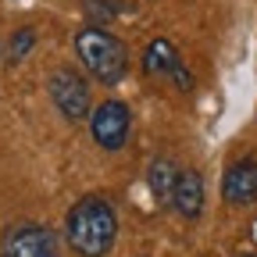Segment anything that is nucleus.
<instances>
[{
  "mask_svg": "<svg viewBox=\"0 0 257 257\" xmlns=\"http://www.w3.org/2000/svg\"><path fill=\"white\" fill-rule=\"evenodd\" d=\"M128 133H133V114H128V104L125 100H114V96H107V100L93 104L89 111V136L93 143L114 154L128 143Z\"/></svg>",
  "mask_w": 257,
  "mask_h": 257,
  "instance_id": "obj_3",
  "label": "nucleus"
},
{
  "mask_svg": "<svg viewBox=\"0 0 257 257\" xmlns=\"http://www.w3.org/2000/svg\"><path fill=\"white\" fill-rule=\"evenodd\" d=\"M204 200H207V189H204V175L197 168H186L179 172L175 193H172V207L186 218V221H197L204 214Z\"/></svg>",
  "mask_w": 257,
  "mask_h": 257,
  "instance_id": "obj_7",
  "label": "nucleus"
},
{
  "mask_svg": "<svg viewBox=\"0 0 257 257\" xmlns=\"http://www.w3.org/2000/svg\"><path fill=\"white\" fill-rule=\"evenodd\" d=\"M32 43H36V29H32V25L15 29L11 47H8V61H11V64H18L22 57H29V54H32Z\"/></svg>",
  "mask_w": 257,
  "mask_h": 257,
  "instance_id": "obj_10",
  "label": "nucleus"
},
{
  "mask_svg": "<svg viewBox=\"0 0 257 257\" xmlns=\"http://www.w3.org/2000/svg\"><path fill=\"white\" fill-rule=\"evenodd\" d=\"M50 89V104L61 111V118L68 121H82L93 111V96H89V82L75 72V68H57L47 82Z\"/></svg>",
  "mask_w": 257,
  "mask_h": 257,
  "instance_id": "obj_4",
  "label": "nucleus"
},
{
  "mask_svg": "<svg viewBox=\"0 0 257 257\" xmlns=\"http://www.w3.org/2000/svg\"><path fill=\"white\" fill-rule=\"evenodd\" d=\"M175 182H179V165H175L172 157H154L150 168H147V186H150V193H154L157 204H172Z\"/></svg>",
  "mask_w": 257,
  "mask_h": 257,
  "instance_id": "obj_8",
  "label": "nucleus"
},
{
  "mask_svg": "<svg viewBox=\"0 0 257 257\" xmlns=\"http://www.w3.org/2000/svg\"><path fill=\"white\" fill-rule=\"evenodd\" d=\"M0 257H57V239L40 221H18L0 239Z\"/></svg>",
  "mask_w": 257,
  "mask_h": 257,
  "instance_id": "obj_5",
  "label": "nucleus"
},
{
  "mask_svg": "<svg viewBox=\"0 0 257 257\" xmlns=\"http://www.w3.org/2000/svg\"><path fill=\"white\" fill-rule=\"evenodd\" d=\"M64 239L79 257H107L118 239V211L100 193L79 197L64 218Z\"/></svg>",
  "mask_w": 257,
  "mask_h": 257,
  "instance_id": "obj_1",
  "label": "nucleus"
},
{
  "mask_svg": "<svg viewBox=\"0 0 257 257\" xmlns=\"http://www.w3.org/2000/svg\"><path fill=\"white\" fill-rule=\"evenodd\" d=\"M168 79L175 82V89H179V93H193V75H189V68H186L182 61L175 64V72H172Z\"/></svg>",
  "mask_w": 257,
  "mask_h": 257,
  "instance_id": "obj_11",
  "label": "nucleus"
},
{
  "mask_svg": "<svg viewBox=\"0 0 257 257\" xmlns=\"http://www.w3.org/2000/svg\"><path fill=\"white\" fill-rule=\"evenodd\" d=\"M182 57H179V50L172 47V40H154L147 50H143V75H150V79H168L172 72H175V64H179Z\"/></svg>",
  "mask_w": 257,
  "mask_h": 257,
  "instance_id": "obj_9",
  "label": "nucleus"
},
{
  "mask_svg": "<svg viewBox=\"0 0 257 257\" xmlns=\"http://www.w3.org/2000/svg\"><path fill=\"white\" fill-rule=\"evenodd\" d=\"M221 197L232 207H246L257 200V157H236L221 175Z\"/></svg>",
  "mask_w": 257,
  "mask_h": 257,
  "instance_id": "obj_6",
  "label": "nucleus"
},
{
  "mask_svg": "<svg viewBox=\"0 0 257 257\" xmlns=\"http://www.w3.org/2000/svg\"><path fill=\"white\" fill-rule=\"evenodd\" d=\"M75 57L79 64L104 86H118L128 75V47L107 32L104 25H82L75 32Z\"/></svg>",
  "mask_w": 257,
  "mask_h": 257,
  "instance_id": "obj_2",
  "label": "nucleus"
}]
</instances>
